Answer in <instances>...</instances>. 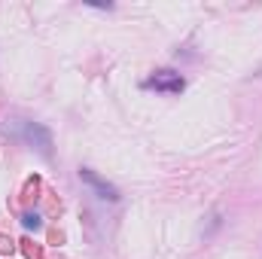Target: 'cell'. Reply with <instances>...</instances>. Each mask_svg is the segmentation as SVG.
I'll return each mask as SVG.
<instances>
[{
	"label": "cell",
	"instance_id": "1",
	"mask_svg": "<svg viewBox=\"0 0 262 259\" xmlns=\"http://www.w3.org/2000/svg\"><path fill=\"white\" fill-rule=\"evenodd\" d=\"M146 89H156V92H183V76L174 73V70H162L156 76L146 79Z\"/></svg>",
	"mask_w": 262,
	"mask_h": 259
},
{
	"label": "cell",
	"instance_id": "2",
	"mask_svg": "<svg viewBox=\"0 0 262 259\" xmlns=\"http://www.w3.org/2000/svg\"><path fill=\"white\" fill-rule=\"evenodd\" d=\"M79 177H82L85 183H92V186H95V189L101 192V198H110V201H116V198H119V192H116V189H113L110 183H104V180H101V177H98L95 171H89V168H82V171H79Z\"/></svg>",
	"mask_w": 262,
	"mask_h": 259
},
{
	"label": "cell",
	"instance_id": "3",
	"mask_svg": "<svg viewBox=\"0 0 262 259\" xmlns=\"http://www.w3.org/2000/svg\"><path fill=\"white\" fill-rule=\"evenodd\" d=\"M25 226H28V229H40V217H37V213H28V217H25Z\"/></svg>",
	"mask_w": 262,
	"mask_h": 259
}]
</instances>
